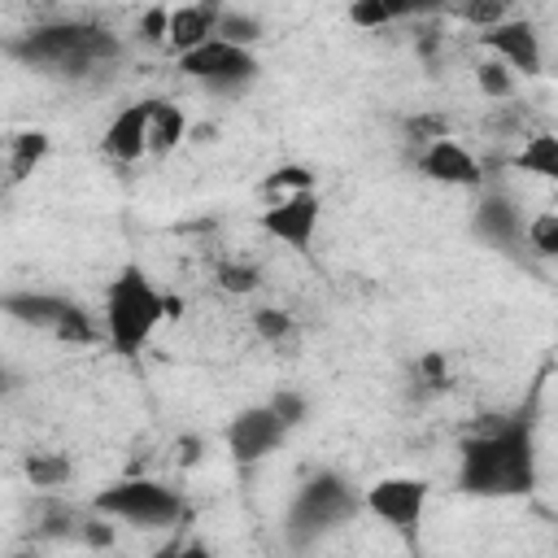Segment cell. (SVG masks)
Instances as JSON below:
<instances>
[{
	"instance_id": "cell-1",
	"label": "cell",
	"mask_w": 558,
	"mask_h": 558,
	"mask_svg": "<svg viewBox=\"0 0 558 558\" xmlns=\"http://www.w3.org/2000/svg\"><path fill=\"white\" fill-rule=\"evenodd\" d=\"M536 484V449L527 418L493 423L462 440L458 488L471 497H523Z\"/></svg>"
},
{
	"instance_id": "cell-27",
	"label": "cell",
	"mask_w": 558,
	"mask_h": 558,
	"mask_svg": "<svg viewBox=\"0 0 558 558\" xmlns=\"http://www.w3.org/2000/svg\"><path fill=\"white\" fill-rule=\"evenodd\" d=\"M266 405L279 414V423H283L288 432H292L296 423H305V397H301V392H275Z\"/></svg>"
},
{
	"instance_id": "cell-4",
	"label": "cell",
	"mask_w": 558,
	"mask_h": 558,
	"mask_svg": "<svg viewBox=\"0 0 558 558\" xmlns=\"http://www.w3.org/2000/svg\"><path fill=\"white\" fill-rule=\"evenodd\" d=\"M92 510L105 519H122L131 527L157 532V527H174L183 519V493L161 480H148V475H126V480L100 488Z\"/></svg>"
},
{
	"instance_id": "cell-22",
	"label": "cell",
	"mask_w": 558,
	"mask_h": 558,
	"mask_svg": "<svg viewBox=\"0 0 558 558\" xmlns=\"http://www.w3.org/2000/svg\"><path fill=\"white\" fill-rule=\"evenodd\" d=\"M523 240L541 253V257H558V214L554 209H541L536 218L523 222Z\"/></svg>"
},
{
	"instance_id": "cell-3",
	"label": "cell",
	"mask_w": 558,
	"mask_h": 558,
	"mask_svg": "<svg viewBox=\"0 0 558 558\" xmlns=\"http://www.w3.org/2000/svg\"><path fill=\"white\" fill-rule=\"evenodd\" d=\"M9 52L35 70H48V74H92V70H105L109 61H118V39L100 26H83V22H48V26H35L26 31L17 44H9Z\"/></svg>"
},
{
	"instance_id": "cell-6",
	"label": "cell",
	"mask_w": 558,
	"mask_h": 558,
	"mask_svg": "<svg viewBox=\"0 0 558 558\" xmlns=\"http://www.w3.org/2000/svg\"><path fill=\"white\" fill-rule=\"evenodd\" d=\"M174 70L192 83H201L205 92H218V96H231V92H244L253 78H257V57L253 48H235L227 39H205L201 48L174 57Z\"/></svg>"
},
{
	"instance_id": "cell-29",
	"label": "cell",
	"mask_w": 558,
	"mask_h": 558,
	"mask_svg": "<svg viewBox=\"0 0 558 558\" xmlns=\"http://www.w3.org/2000/svg\"><path fill=\"white\" fill-rule=\"evenodd\" d=\"M166 13H170V9H148V13L140 17V35H144L148 44H166Z\"/></svg>"
},
{
	"instance_id": "cell-26",
	"label": "cell",
	"mask_w": 558,
	"mask_h": 558,
	"mask_svg": "<svg viewBox=\"0 0 558 558\" xmlns=\"http://www.w3.org/2000/svg\"><path fill=\"white\" fill-rule=\"evenodd\" d=\"M397 13H405V9L384 4V0H362V4H353V9H349V22H353V26H362V31H371V26H388Z\"/></svg>"
},
{
	"instance_id": "cell-15",
	"label": "cell",
	"mask_w": 558,
	"mask_h": 558,
	"mask_svg": "<svg viewBox=\"0 0 558 558\" xmlns=\"http://www.w3.org/2000/svg\"><path fill=\"white\" fill-rule=\"evenodd\" d=\"M48 148H52V140L44 131H17V135H9L0 144V192L26 183L44 166Z\"/></svg>"
},
{
	"instance_id": "cell-5",
	"label": "cell",
	"mask_w": 558,
	"mask_h": 558,
	"mask_svg": "<svg viewBox=\"0 0 558 558\" xmlns=\"http://www.w3.org/2000/svg\"><path fill=\"white\" fill-rule=\"evenodd\" d=\"M362 510V497L349 488V480L331 475V471H318L314 480H305L288 506V536L296 545H310L336 527H344L353 514Z\"/></svg>"
},
{
	"instance_id": "cell-10",
	"label": "cell",
	"mask_w": 558,
	"mask_h": 558,
	"mask_svg": "<svg viewBox=\"0 0 558 558\" xmlns=\"http://www.w3.org/2000/svg\"><path fill=\"white\" fill-rule=\"evenodd\" d=\"M283 440H288V427L279 423V414L270 405H248L227 423V449L240 466H253V462L270 458Z\"/></svg>"
},
{
	"instance_id": "cell-2",
	"label": "cell",
	"mask_w": 558,
	"mask_h": 558,
	"mask_svg": "<svg viewBox=\"0 0 558 558\" xmlns=\"http://www.w3.org/2000/svg\"><path fill=\"white\" fill-rule=\"evenodd\" d=\"M170 314H179V301L166 296L140 266H122L105 288V340L118 357H135Z\"/></svg>"
},
{
	"instance_id": "cell-28",
	"label": "cell",
	"mask_w": 558,
	"mask_h": 558,
	"mask_svg": "<svg viewBox=\"0 0 558 558\" xmlns=\"http://www.w3.org/2000/svg\"><path fill=\"white\" fill-rule=\"evenodd\" d=\"M458 17H466V22H475L480 31H488V26H497V22L506 17V4H501V0H475V4H462Z\"/></svg>"
},
{
	"instance_id": "cell-20",
	"label": "cell",
	"mask_w": 558,
	"mask_h": 558,
	"mask_svg": "<svg viewBox=\"0 0 558 558\" xmlns=\"http://www.w3.org/2000/svg\"><path fill=\"white\" fill-rule=\"evenodd\" d=\"M214 39H227V44H235V48H253V44L262 39V22H257L253 13L222 9V13H218V31H214Z\"/></svg>"
},
{
	"instance_id": "cell-24",
	"label": "cell",
	"mask_w": 558,
	"mask_h": 558,
	"mask_svg": "<svg viewBox=\"0 0 558 558\" xmlns=\"http://www.w3.org/2000/svg\"><path fill=\"white\" fill-rule=\"evenodd\" d=\"M218 288L222 292H235V296H248L262 288V270L253 262H222L218 266Z\"/></svg>"
},
{
	"instance_id": "cell-25",
	"label": "cell",
	"mask_w": 558,
	"mask_h": 558,
	"mask_svg": "<svg viewBox=\"0 0 558 558\" xmlns=\"http://www.w3.org/2000/svg\"><path fill=\"white\" fill-rule=\"evenodd\" d=\"M253 331H257L266 344H283V340L296 331V323H292V314L262 305V310H253Z\"/></svg>"
},
{
	"instance_id": "cell-23",
	"label": "cell",
	"mask_w": 558,
	"mask_h": 558,
	"mask_svg": "<svg viewBox=\"0 0 558 558\" xmlns=\"http://www.w3.org/2000/svg\"><path fill=\"white\" fill-rule=\"evenodd\" d=\"M475 87L488 96V100H506V96H514V74L501 65V61H480L475 65Z\"/></svg>"
},
{
	"instance_id": "cell-14",
	"label": "cell",
	"mask_w": 558,
	"mask_h": 558,
	"mask_svg": "<svg viewBox=\"0 0 558 558\" xmlns=\"http://www.w3.org/2000/svg\"><path fill=\"white\" fill-rule=\"evenodd\" d=\"M218 13H222L218 4H179V9H170V13H166V48H170L174 57L201 48L205 39H214Z\"/></svg>"
},
{
	"instance_id": "cell-12",
	"label": "cell",
	"mask_w": 558,
	"mask_h": 558,
	"mask_svg": "<svg viewBox=\"0 0 558 558\" xmlns=\"http://www.w3.org/2000/svg\"><path fill=\"white\" fill-rule=\"evenodd\" d=\"M418 170L432 179V183H445V187H480L484 183V166L471 157V148H462L453 135H436L423 144L418 153Z\"/></svg>"
},
{
	"instance_id": "cell-18",
	"label": "cell",
	"mask_w": 558,
	"mask_h": 558,
	"mask_svg": "<svg viewBox=\"0 0 558 558\" xmlns=\"http://www.w3.org/2000/svg\"><path fill=\"white\" fill-rule=\"evenodd\" d=\"M514 166H519L523 174H536V179H558V140H554L549 131L532 135V140L523 144V153L514 157Z\"/></svg>"
},
{
	"instance_id": "cell-19",
	"label": "cell",
	"mask_w": 558,
	"mask_h": 558,
	"mask_svg": "<svg viewBox=\"0 0 558 558\" xmlns=\"http://www.w3.org/2000/svg\"><path fill=\"white\" fill-rule=\"evenodd\" d=\"M262 201L266 205H275V201H288V196H296V192H314V174L305 170V166H275L266 179H262Z\"/></svg>"
},
{
	"instance_id": "cell-8",
	"label": "cell",
	"mask_w": 558,
	"mask_h": 558,
	"mask_svg": "<svg viewBox=\"0 0 558 558\" xmlns=\"http://www.w3.org/2000/svg\"><path fill=\"white\" fill-rule=\"evenodd\" d=\"M427 480H410V475H388V480H375L366 493H362V510H371L384 527H392L397 536L414 541L418 536V523H423V510H427Z\"/></svg>"
},
{
	"instance_id": "cell-21",
	"label": "cell",
	"mask_w": 558,
	"mask_h": 558,
	"mask_svg": "<svg viewBox=\"0 0 558 558\" xmlns=\"http://www.w3.org/2000/svg\"><path fill=\"white\" fill-rule=\"evenodd\" d=\"M26 480L35 488H61L70 480V458L65 453H31L26 458Z\"/></svg>"
},
{
	"instance_id": "cell-9",
	"label": "cell",
	"mask_w": 558,
	"mask_h": 558,
	"mask_svg": "<svg viewBox=\"0 0 558 558\" xmlns=\"http://www.w3.org/2000/svg\"><path fill=\"white\" fill-rule=\"evenodd\" d=\"M318 222H323V196H318V187L314 192H296L288 201H275L257 218V227L270 240H279L283 248H292V253H310V244L318 235Z\"/></svg>"
},
{
	"instance_id": "cell-7",
	"label": "cell",
	"mask_w": 558,
	"mask_h": 558,
	"mask_svg": "<svg viewBox=\"0 0 558 558\" xmlns=\"http://www.w3.org/2000/svg\"><path fill=\"white\" fill-rule=\"evenodd\" d=\"M0 305H4L9 318L26 323V327H39V331H48V336H57V340H65V344H87V340L96 336L92 318H87L74 301L52 296V292H13V296H4Z\"/></svg>"
},
{
	"instance_id": "cell-16",
	"label": "cell",
	"mask_w": 558,
	"mask_h": 558,
	"mask_svg": "<svg viewBox=\"0 0 558 558\" xmlns=\"http://www.w3.org/2000/svg\"><path fill=\"white\" fill-rule=\"evenodd\" d=\"M187 140V113L174 100H148V157H170Z\"/></svg>"
},
{
	"instance_id": "cell-31",
	"label": "cell",
	"mask_w": 558,
	"mask_h": 558,
	"mask_svg": "<svg viewBox=\"0 0 558 558\" xmlns=\"http://www.w3.org/2000/svg\"><path fill=\"white\" fill-rule=\"evenodd\" d=\"M148 558H179V541H170V545H161L157 554H148Z\"/></svg>"
},
{
	"instance_id": "cell-17",
	"label": "cell",
	"mask_w": 558,
	"mask_h": 558,
	"mask_svg": "<svg viewBox=\"0 0 558 558\" xmlns=\"http://www.w3.org/2000/svg\"><path fill=\"white\" fill-rule=\"evenodd\" d=\"M475 231L488 235L493 244H514L523 235V218L506 196H484L475 209Z\"/></svg>"
},
{
	"instance_id": "cell-13",
	"label": "cell",
	"mask_w": 558,
	"mask_h": 558,
	"mask_svg": "<svg viewBox=\"0 0 558 558\" xmlns=\"http://www.w3.org/2000/svg\"><path fill=\"white\" fill-rule=\"evenodd\" d=\"M100 153L113 166H135L140 157H148V100H131L109 118L100 135Z\"/></svg>"
},
{
	"instance_id": "cell-30",
	"label": "cell",
	"mask_w": 558,
	"mask_h": 558,
	"mask_svg": "<svg viewBox=\"0 0 558 558\" xmlns=\"http://www.w3.org/2000/svg\"><path fill=\"white\" fill-rule=\"evenodd\" d=\"M179 558H218L205 541H179Z\"/></svg>"
},
{
	"instance_id": "cell-11",
	"label": "cell",
	"mask_w": 558,
	"mask_h": 558,
	"mask_svg": "<svg viewBox=\"0 0 558 558\" xmlns=\"http://www.w3.org/2000/svg\"><path fill=\"white\" fill-rule=\"evenodd\" d=\"M480 48L493 52V61H501L510 74H541V35L527 17H501L497 26L480 31Z\"/></svg>"
}]
</instances>
